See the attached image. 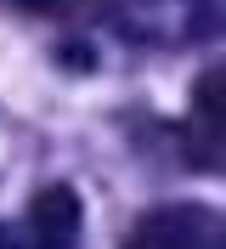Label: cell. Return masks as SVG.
I'll return each mask as SVG.
<instances>
[{"label": "cell", "instance_id": "6da1fadb", "mask_svg": "<svg viewBox=\"0 0 226 249\" xmlns=\"http://www.w3.org/2000/svg\"><path fill=\"white\" fill-rule=\"evenodd\" d=\"M79 244V198L74 187H45L29 215L0 221V249H74Z\"/></svg>", "mask_w": 226, "mask_h": 249}, {"label": "cell", "instance_id": "7a4b0ae2", "mask_svg": "<svg viewBox=\"0 0 226 249\" xmlns=\"http://www.w3.org/2000/svg\"><path fill=\"white\" fill-rule=\"evenodd\" d=\"M124 249H221V221L198 204H170L136 221Z\"/></svg>", "mask_w": 226, "mask_h": 249}, {"label": "cell", "instance_id": "3957f363", "mask_svg": "<svg viewBox=\"0 0 226 249\" xmlns=\"http://www.w3.org/2000/svg\"><path fill=\"white\" fill-rule=\"evenodd\" d=\"M192 159L198 164H221V68L198 79L192 102Z\"/></svg>", "mask_w": 226, "mask_h": 249}, {"label": "cell", "instance_id": "277c9868", "mask_svg": "<svg viewBox=\"0 0 226 249\" xmlns=\"http://www.w3.org/2000/svg\"><path fill=\"white\" fill-rule=\"evenodd\" d=\"M17 6H23V12H62L68 0H17Z\"/></svg>", "mask_w": 226, "mask_h": 249}]
</instances>
